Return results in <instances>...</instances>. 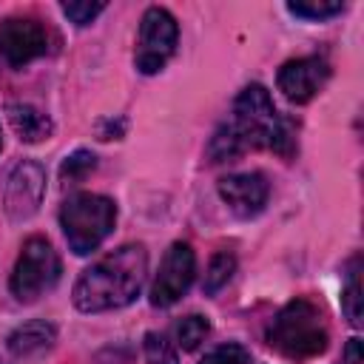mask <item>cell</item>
I'll return each mask as SVG.
<instances>
[{"mask_svg": "<svg viewBox=\"0 0 364 364\" xmlns=\"http://www.w3.org/2000/svg\"><path fill=\"white\" fill-rule=\"evenodd\" d=\"M327 324L321 310L310 299H293L287 301L276 318L267 327V344L293 361H307L316 358L318 353L327 350Z\"/></svg>", "mask_w": 364, "mask_h": 364, "instance_id": "3", "label": "cell"}, {"mask_svg": "<svg viewBox=\"0 0 364 364\" xmlns=\"http://www.w3.org/2000/svg\"><path fill=\"white\" fill-rule=\"evenodd\" d=\"M196 273V256L191 250V245L185 242H173L159 264V273L151 284V304L154 307H171L173 301H179Z\"/></svg>", "mask_w": 364, "mask_h": 364, "instance_id": "7", "label": "cell"}, {"mask_svg": "<svg viewBox=\"0 0 364 364\" xmlns=\"http://www.w3.org/2000/svg\"><path fill=\"white\" fill-rule=\"evenodd\" d=\"M117 222V205L100 193H74L60 210V225L68 247L77 256L97 250Z\"/></svg>", "mask_w": 364, "mask_h": 364, "instance_id": "4", "label": "cell"}, {"mask_svg": "<svg viewBox=\"0 0 364 364\" xmlns=\"http://www.w3.org/2000/svg\"><path fill=\"white\" fill-rule=\"evenodd\" d=\"M57 341V330L54 324L37 318V321H26L20 324L11 336H9V353L14 358H37L46 350H51Z\"/></svg>", "mask_w": 364, "mask_h": 364, "instance_id": "12", "label": "cell"}, {"mask_svg": "<svg viewBox=\"0 0 364 364\" xmlns=\"http://www.w3.org/2000/svg\"><path fill=\"white\" fill-rule=\"evenodd\" d=\"M176 37H179V28H176L173 14L168 9L151 6L139 23V40H136V54H134L136 68L142 74L162 71L165 63L176 51Z\"/></svg>", "mask_w": 364, "mask_h": 364, "instance_id": "6", "label": "cell"}, {"mask_svg": "<svg viewBox=\"0 0 364 364\" xmlns=\"http://www.w3.org/2000/svg\"><path fill=\"white\" fill-rule=\"evenodd\" d=\"M60 279V256L57 250L48 245V239L43 236H31L26 239L17 264L11 270V293L17 301H34L40 299L46 290H51Z\"/></svg>", "mask_w": 364, "mask_h": 364, "instance_id": "5", "label": "cell"}, {"mask_svg": "<svg viewBox=\"0 0 364 364\" xmlns=\"http://www.w3.org/2000/svg\"><path fill=\"white\" fill-rule=\"evenodd\" d=\"M122 128H125V122H117V125H114V119H108V131H102L100 139H117V136L122 134Z\"/></svg>", "mask_w": 364, "mask_h": 364, "instance_id": "23", "label": "cell"}, {"mask_svg": "<svg viewBox=\"0 0 364 364\" xmlns=\"http://www.w3.org/2000/svg\"><path fill=\"white\" fill-rule=\"evenodd\" d=\"M347 361L350 364H361V341L358 338H350V344H347Z\"/></svg>", "mask_w": 364, "mask_h": 364, "instance_id": "22", "label": "cell"}, {"mask_svg": "<svg viewBox=\"0 0 364 364\" xmlns=\"http://www.w3.org/2000/svg\"><path fill=\"white\" fill-rule=\"evenodd\" d=\"M267 193L270 188L262 173H230L219 179V196L239 219H250L262 213L267 205Z\"/></svg>", "mask_w": 364, "mask_h": 364, "instance_id": "11", "label": "cell"}, {"mask_svg": "<svg viewBox=\"0 0 364 364\" xmlns=\"http://www.w3.org/2000/svg\"><path fill=\"white\" fill-rule=\"evenodd\" d=\"M199 364H247V350L242 344H219Z\"/></svg>", "mask_w": 364, "mask_h": 364, "instance_id": "20", "label": "cell"}, {"mask_svg": "<svg viewBox=\"0 0 364 364\" xmlns=\"http://www.w3.org/2000/svg\"><path fill=\"white\" fill-rule=\"evenodd\" d=\"M43 196H46V171L31 159H23L20 165H14L3 193L6 213L23 222L37 213V208L43 205Z\"/></svg>", "mask_w": 364, "mask_h": 364, "instance_id": "9", "label": "cell"}, {"mask_svg": "<svg viewBox=\"0 0 364 364\" xmlns=\"http://www.w3.org/2000/svg\"><path fill=\"white\" fill-rule=\"evenodd\" d=\"M48 51V31L31 17H9L0 23V57L11 68L43 57Z\"/></svg>", "mask_w": 364, "mask_h": 364, "instance_id": "8", "label": "cell"}, {"mask_svg": "<svg viewBox=\"0 0 364 364\" xmlns=\"http://www.w3.org/2000/svg\"><path fill=\"white\" fill-rule=\"evenodd\" d=\"M290 14L296 17H307V20H324V17H333V14H341L344 11V3L333 0V3H324V0H299V3H287Z\"/></svg>", "mask_w": 364, "mask_h": 364, "instance_id": "18", "label": "cell"}, {"mask_svg": "<svg viewBox=\"0 0 364 364\" xmlns=\"http://www.w3.org/2000/svg\"><path fill=\"white\" fill-rule=\"evenodd\" d=\"M148 273V253L142 245H122L82 270L74 284V307L82 313L119 310L131 304Z\"/></svg>", "mask_w": 364, "mask_h": 364, "instance_id": "1", "label": "cell"}, {"mask_svg": "<svg viewBox=\"0 0 364 364\" xmlns=\"http://www.w3.org/2000/svg\"><path fill=\"white\" fill-rule=\"evenodd\" d=\"M0 148H3V136H0Z\"/></svg>", "mask_w": 364, "mask_h": 364, "instance_id": "24", "label": "cell"}, {"mask_svg": "<svg viewBox=\"0 0 364 364\" xmlns=\"http://www.w3.org/2000/svg\"><path fill=\"white\" fill-rule=\"evenodd\" d=\"M102 9H105V3H77V0L74 3H63V14L77 26H88Z\"/></svg>", "mask_w": 364, "mask_h": 364, "instance_id": "21", "label": "cell"}, {"mask_svg": "<svg viewBox=\"0 0 364 364\" xmlns=\"http://www.w3.org/2000/svg\"><path fill=\"white\" fill-rule=\"evenodd\" d=\"M6 117L14 128V134L23 139V142H43L51 136V119L48 114H43L40 108L28 105V102H9L6 105Z\"/></svg>", "mask_w": 364, "mask_h": 364, "instance_id": "13", "label": "cell"}, {"mask_svg": "<svg viewBox=\"0 0 364 364\" xmlns=\"http://www.w3.org/2000/svg\"><path fill=\"white\" fill-rule=\"evenodd\" d=\"M341 304H344V313H347L350 324H353V327H361V282H358V256L350 262L347 284H344V293H341Z\"/></svg>", "mask_w": 364, "mask_h": 364, "instance_id": "16", "label": "cell"}, {"mask_svg": "<svg viewBox=\"0 0 364 364\" xmlns=\"http://www.w3.org/2000/svg\"><path fill=\"white\" fill-rule=\"evenodd\" d=\"M242 151L247 148H270L279 154H290L287 125L279 119V111L264 85H245L233 102V119L225 125Z\"/></svg>", "mask_w": 364, "mask_h": 364, "instance_id": "2", "label": "cell"}, {"mask_svg": "<svg viewBox=\"0 0 364 364\" xmlns=\"http://www.w3.org/2000/svg\"><path fill=\"white\" fill-rule=\"evenodd\" d=\"M233 270H236V259H233V253H228V250L216 253V256L210 259V264H208V273H205V293H208V296L219 293V290L230 282Z\"/></svg>", "mask_w": 364, "mask_h": 364, "instance_id": "15", "label": "cell"}, {"mask_svg": "<svg viewBox=\"0 0 364 364\" xmlns=\"http://www.w3.org/2000/svg\"><path fill=\"white\" fill-rule=\"evenodd\" d=\"M330 80V65L321 60V57H299V60H290L279 68V91L296 102V105H304L310 102L321 88L324 82Z\"/></svg>", "mask_w": 364, "mask_h": 364, "instance_id": "10", "label": "cell"}, {"mask_svg": "<svg viewBox=\"0 0 364 364\" xmlns=\"http://www.w3.org/2000/svg\"><path fill=\"white\" fill-rule=\"evenodd\" d=\"M142 350H145L148 364H179L176 350H173V347L165 341V336H159V333H145Z\"/></svg>", "mask_w": 364, "mask_h": 364, "instance_id": "19", "label": "cell"}, {"mask_svg": "<svg viewBox=\"0 0 364 364\" xmlns=\"http://www.w3.org/2000/svg\"><path fill=\"white\" fill-rule=\"evenodd\" d=\"M94 168H97L94 154L80 148V151H74L71 156H65V162L60 165V179H63V182H80V179H85Z\"/></svg>", "mask_w": 364, "mask_h": 364, "instance_id": "17", "label": "cell"}, {"mask_svg": "<svg viewBox=\"0 0 364 364\" xmlns=\"http://www.w3.org/2000/svg\"><path fill=\"white\" fill-rule=\"evenodd\" d=\"M208 333H210V324H208L205 316H185V318H179L176 327H173L176 344H179L182 350H196V347L208 338Z\"/></svg>", "mask_w": 364, "mask_h": 364, "instance_id": "14", "label": "cell"}]
</instances>
